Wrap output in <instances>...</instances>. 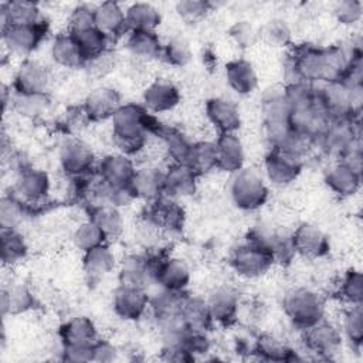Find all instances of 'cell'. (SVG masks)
I'll use <instances>...</instances> for the list:
<instances>
[{"mask_svg":"<svg viewBox=\"0 0 363 363\" xmlns=\"http://www.w3.org/2000/svg\"><path fill=\"white\" fill-rule=\"evenodd\" d=\"M362 10H363V6H362V1L359 0H343L335 6L336 18L346 26L354 24L356 21H359L362 17Z\"/></svg>","mask_w":363,"mask_h":363,"instance_id":"53","label":"cell"},{"mask_svg":"<svg viewBox=\"0 0 363 363\" xmlns=\"http://www.w3.org/2000/svg\"><path fill=\"white\" fill-rule=\"evenodd\" d=\"M150 301L142 286L121 284L113 294V311L118 316L126 320L139 319Z\"/></svg>","mask_w":363,"mask_h":363,"instance_id":"8","label":"cell"},{"mask_svg":"<svg viewBox=\"0 0 363 363\" xmlns=\"http://www.w3.org/2000/svg\"><path fill=\"white\" fill-rule=\"evenodd\" d=\"M95 27V7L88 4L77 6L69 16V33H79Z\"/></svg>","mask_w":363,"mask_h":363,"instance_id":"49","label":"cell"},{"mask_svg":"<svg viewBox=\"0 0 363 363\" xmlns=\"http://www.w3.org/2000/svg\"><path fill=\"white\" fill-rule=\"evenodd\" d=\"M89 220L95 223L108 238H116L123 230V220L115 206L94 204L89 211Z\"/></svg>","mask_w":363,"mask_h":363,"instance_id":"33","label":"cell"},{"mask_svg":"<svg viewBox=\"0 0 363 363\" xmlns=\"http://www.w3.org/2000/svg\"><path fill=\"white\" fill-rule=\"evenodd\" d=\"M62 353H64L62 359L67 362H75V363L91 362L94 360V345L92 346H77V345L64 346Z\"/></svg>","mask_w":363,"mask_h":363,"instance_id":"55","label":"cell"},{"mask_svg":"<svg viewBox=\"0 0 363 363\" xmlns=\"http://www.w3.org/2000/svg\"><path fill=\"white\" fill-rule=\"evenodd\" d=\"M153 265V279L163 288L169 291L184 289L190 281V269L187 264L177 258L155 257L150 258Z\"/></svg>","mask_w":363,"mask_h":363,"instance_id":"6","label":"cell"},{"mask_svg":"<svg viewBox=\"0 0 363 363\" xmlns=\"http://www.w3.org/2000/svg\"><path fill=\"white\" fill-rule=\"evenodd\" d=\"M34 296L24 285H14L9 289H1L0 309L1 315H18L30 311L34 306Z\"/></svg>","mask_w":363,"mask_h":363,"instance_id":"35","label":"cell"},{"mask_svg":"<svg viewBox=\"0 0 363 363\" xmlns=\"http://www.w3.org/2000/svg\"><path fill=\"white\" fill-rule=\"evenodd\" d=\"M121 284L145 286L146 282L153 279V269L149 257L129 255L122 261L119 272Z\"/></svg>","mask_w":363,"mask_h":363,"instance_id":"29","label":"cell"},{"mask_svg":"<svg viewBox=\"0 0 363 363\" xmlns=\"http://www.w3.org/2000/svg\"><path fill=\"white\" fill-rule=\"evenodd\" d=\"M227 81L230 86L238 94H250L257 88L258 78L251 62L245 60H235L225 65Z\"/></svg>","mask_w":363,"mask_h":363,"instance_id":"31","label":"cell"},{"mask_svg":"<svg viewBox=\"0 0 363 363\" xmlns=\"http://www.w3.org/2000/svg\"><path fill=\"white\" fill-rule=\"evenodd\" d=\"M129 189L133 197L153 201L164 193V173L156 167H143L135 172Z\"/></svg>","mask_w":363,"mask_h":363,"instance_id":"16","label":"cell"},{"mask_svg":"<svg viewBox=\"0 0 363 363\" xmlns=\"http://www.w3.org/2000/svg\"><path fill=\"white\" fill-rule=\"evenodd\" d=\"M116 359V349L105 340H96L94 345V360L95 362H112Z\"/></svg>","mask_w":363,"mask_h":363,"instance_id":"57","label":"cell"},{"mask_svg":"<svg viewBox=\"0 0 363 363\" xmlns=\"http://www.w3.org/2000/svg\"><path fill=\"white\" fill-rule=\"evenodd\" d=\"M126 27L132 31H155L160 24V13L149 3H135L126 13Z\"/></svg>","mask_w":363,"mask_h":363,"instance_id":"32","label":"cell"},{"mask_svg":"<svg viewBox=\"0 0 363 363\" xmlns=\"http://www.w3.org/2000/svg\"><path fill=\"white\" fill-rule=\"evenodd\" d=\"M184 210L170 196H160L153 200L149 211L147 221L157 228L169 231H180L184 225Z\"/></svg>","mask_w":363,"mask_h":363,"instance_id":"10","label":"cell"},{"mask_svg":"<svg viewBox=\"0 0 363 363\" xmlns=\"http://www.w3.org/2000/svg\"><path fill=\"white\" fill-rule=\"evenodd\" d=\"M64 346H92L98 340L95 325L85 316H77L64 323L60 329Z\"/></svg>","mask_w":363,"mask_h":363,"instance_id":"22","label":"cell"},{"mask_svg":"<svg viewBox=\"0 0 363 363\" xmlns=\"http://www.w3.org/2000/svg\"><path fill=\"white\" fill-rule=\"evenodd\" d=\"M113 64H115L113 55H112L109 51H105L104 54H101V55H98V57L89 60V61L85 64V67H86V69H88L92 75L101 77V75H105L106 72H109V71L112 69Z\"/></svg>","mask_w":363,"mask_h":363,"instance_id":"54","label":"cell"},{"mask_svg":"<svg viewBox=\"0 0 363 363\" xmlns=\"http://www.w3.org/2000/svg\"><path fill=\"white\" fill-rule=\"evenodd\" d=\"M113 140L126 153L143 147L149 132L159 133L162 125L147 113L146 108L136 104L121 105L112 116Z\"/></svg>","mask_w":363,"mask_h":363,"instance_id":"1","label":"cell"},{"mask_svg":"<svg viewBox=\"0 0 363 363\" xmlns=\"http://www.w3.org/2000/svg\"><path fill=\"white\" fill-rule=\"evenodd\" d=\"M48 102L45 94H17L14 98V108L21 115L37 116L47 109Z\"/></svg>","mask_w":363,"mask_h":363,"instance_id":"45","label":"cell"},{"mask_svg":"<svg viewBox=\"0 0 363 363\" xmlns=\"http://www.w3.org/2000/svg\"><path fill=\"white\" fill-rule=\"evenodd\" d=\"M74 244L77 248L82 250L84 252L105 244L108 237L104 234V231L91 220L86 223H82L74 233Z\"/></svg>","mask_w":363,"mask_h":363,"instance_id":"43","label":"cell"},{"mask_svg":"<svg viewBox=\"0 0 363 363\" xmlns=\"http://www.w3.org/2000/svg\"><path fill=\"white\" fill-rule=\"evenodd\" d=\"M207 303H208L213 322L228 326L235 320L237 311H238V301L235 294L231 289L221 288L216 291L210 296Z\"/></svg>","mask_w":363,"mask_h":363,"instance_id":"28","label":"cell"},{"mask_svg":"<svg viewBox=\"0 0 363 363\" xmlns=\"http://www.w3.org/2000/svg\"><path fill=\"white\" fill-rule=\"evenodd\" d=\"M23 216L21 203L13 197H3L0 204L1 228H14Z\"/></svg>","mask_w":363,"mask_h":363,"instance_id":"51","label":"cell"},{"mask_svg":"<svg viewBox=\"0 0 363 363\" xmlns=\"http://www.w3.org/2000/svg\"><path fill=\"white\" fill-rule=\"evenodd\" d=\"M180 101L179 89L167 81L157 79L150 84L143 92V102L146 109L152 112H164L173 109Z\"/></svg>","mask_w":363,"mask_h":363,"instance_id":"20","label":"cell"},{"mask_svg":"<svg viewBox=\"0 0 363 363\" xmlns=\"http://www.w3.org/2000/svg\"><path fill=\"white\" fill-rule=\"evenodd\" d=\"M196 174L207 173L217 167V147L213 142L191 143L186 163Z\"/></svg>","mask_w":363,"mask_h":363,"instance_id":"37","label":"cell"},{"mask_svg":"<svg viewBox=\"0 0 363 363\" xmlns=\"http://www.w3.org/2000/svg\"><path fill=\"white\" fill-rule=\"evenodd\" d=\"M95 27L108 37L122 33L126 28V17L121 6L115 1H105L95 7Z\"/></svg>","mask_w":363,"mask_h":363,"instance_id":"30","label":"cell"},{"mask_svg":"<svg viewBox=\"0 0 363 363\" xmlns=\"http://www.w3.org/2000/svg\"><path fill=\"white\" fill-rule=\"evenodd\" d=\"M48 31V23L40 20L34 24L3 26V40L6 45L18 54H28L38 47Z\"/></svg>","mask_w":363,"mask_h":363,"instance_id":"5","label":"cell"},{"mask_svg":"<svg viewBox=\"0 0 363 363\" xmlns=\"http://www.w3.org/2000/svg\"><path fill=\"white\" fill-rule=\"evenodd\" d=\"M157 135L163 138V140L166 143V147H167V152L173 157V160L176 163H183L184 164L186 160H187L191 143H189L180 132H177L174 129L164 128V126L160 128Z\"/></svg>","mask_w":363,"mask_h":363,"instance_id":"44","label":"cell"},{"mask_svg":"<svg viewBox=\"0 0 363 363\" xmlns=\"http://www.w3.org/2000/svg\"><path fill=\"white\" fill-rule=\"evenodd\" d=\"M16 189L17 193L26 200H41L48 194L50 190L48 174L43 170L28 167L18 174Z\"/></svg>","mask_w":363,"mask_h":363,"instance_id":"27","label":"cell"},{"mask_svg":"<svg viewBox=\"0 0 363 363\" xmlns=\"http://www.w3.org/2000/svg\"><path fill=\"white\" fill-rule=\"evenodd\" d=\"M135 172L133 163L125 155H108L99 163L101 180L118 189L129 187Z\"/></svg>","mask_w":363,"mask_h":363,"instance_id":"13","label":"cell"},{"mask_svg":"<svg viewBox=\"0 0 363 363\" xmlns=\"http://www.w3.org/2000/svg\"><path fill=\"white\" fill-rule=\"evenodd\" d=\"M228 33L235 44L241 48H250L258 40V31H255V28L248 21H238L233 24Z\"/></svg>","mask_w":363,"mask_h":363,"instance_id":"52","label":"cell"},{"mask_svg":"<svg viewBox=\"0 0 363 363\" xmlns=\"http://www.w3.org/2000/svg\"><path fill=\"white\" fill-rule=\"evenodd\" d=\"M342 295L353 305H362L363 301V277L360 271L349 269L342 281Z\"/></svg>","mask_w":363,"mask_h":363,"instance_id":"48","label":"cell"},{"mask_svg":"<svg viewBox=\"0 0 363 363\" xmlns=\"http://www.w3.org/2000/svg\"><path fill=\"white\" fill-rule=\"evenodd\" d=\"M284 311L295 326L305 330L322 320L323 303L313 291L298 288L285 296Z\"/></svg>","mask_w":363,"mask_h":363,"instance_id":"2","label":"cell"},{"mask_svg":"<svg viewBox=\"0 0 363 363\" xmlns=\"http://www.w3.org/2000/svg\"><path fill=\"white\" fill-rule=\"evenodd\" d=\"M272 262H275L272 254L267 248L251 241H247L234 250L231 257V265L235 272L247 278H254L267 272Z\"/></svg>","mask_w":363,"mask_h":363,"instance_id":"4","label":"cell"},{"mask_svg":"<svg viewBox=\"0 0 363 363\" xmlns=\"http://www.w3.org/2000/svg\"><path fill=\"white\" fill-rule=\"evenodd\" d=\"M197 174L183 163L173 164L164 173V193L170 197H186L196 191Z\"/></svg>","mask_w":363,"mask_h":363,"instance_id":"23","label":"cell"},{"mask_svg":"<svg viewBox=\"0 0 363 363\" xmlns=\"http://www.w3.org/2000/svg\"><path fill=\"white\" fill-rule=\"evenodd\" d=\"M254 349L265 360L292 362L298 359L295 356V352H292L285 343H282L281 340H278L271 335L259 336Z\"/></svg>","mask_w":363,"mask_h":363,"instance_id":"39","label":"cell"},{"mask_svg":"<svg viewBox=\"0 0 363 363\" xmlns=\"http://www.w3.org/2000/svg\"><path fill=\"white\" fill-rule=\"evenodd\" d=\"M180 316H182L183 325L189 330H194V332H206L210 329L213 323V318H211L207 301L199 296L184 298Z\"/></svg>","mask_w":363,"mask_h":363,"instance_id":"26","label":"cell"},{"mask_svg":"<svg viewBox=\"0 0 363 363\" xmlns=\"http://www.w3.org/2000/svg\"><path fill=\"white\" fill-rule=\"evenodd\" d=\"M343 329L354 346H360L363 340V309L362 305H354L352 309H349L345 315L343 320Z\"/></svg>","mask_w":363,"mask_h":363,"instance_id":"47","label":"cell"},{"mask_svg":"<svg viewBox=\"0 0 363 363\" xmlns=\"http://www.w3.org/2000/svg\"><path fill=\"white\" fill-rule=\"evenodd\" d=\"M326 184L339 196L346 197L354 194L360 187V170L340 162L326 173Z\"/></svg>","mask_w":363,"mask_h":363,"instance_id":"24","label":"cell"},{"mask_svg":"<svg viewBox=\"0 0 363 363\" xmlns=\"http://www.w3.org/2000/svg\"><path fill=\"white\" fill-rule=\"evenodd\" d=\"M126 45L133 55L145 60H155L163 52L160 40L155 31H132Z\"/></svg>","mask_w":363,"mask_h":363,"instance_id":"38","label":"cell"},{"mask_svg":"<svg viewBox=\"0 0 363 363\" xmlns=\"http://www.w3.org/2000/svg\"><path fill=\"white\" fill-rule=\"evenodd\" d=\"M92 149L79 139H67L60 149V162L65 173L74 177H82L94 166Z\"/></svg>","mask_w":363,"mask_h":363,"instance_id":"7","label":"cell"},{"mask_svg":"<svg viewBox=\"0 0 363 363\" xmlns=\"http://www.w3.org/2000/svg\"><path fill=\"white\" fill-rule=\"evenodd\" d=\"M302 169L301 157L274 147L265 157V170L269 180L275 184H288L294 182Z\"/></svg>","mask_w":363,"mask_h":363,"instance_id":"9","label":"cell"},{"mask_svg":"<svg viewBox=\"0 0 363 363\" xmlns=\"http://www.w3.org/2000/svg\"><path fill=\"white\" fill-rule=\"evenodd\" d=\"M217 167L237 173L244 164V149L241 140L234 133H221L216 142Z\"/></svg>","mask_w":363,"mask_h":363,"instance_id":"21","label":"cell"},{"mask_svg":"<svg viewBox=\"0 0 363 363\" xmlns=\"http://www.w3.org/2000/svg\"><path fill=\"white\" fill-rule=\"evenodd\" d=\"M303 339L306 347L319 354L335 353L342 343V337L337 329L333 325L322 320L305 329Z\"/></svg>","mask_w":363,"mask_h":363,"instance_id":"17","label":"cell"},{"mask_svg":"<svg viewBox=\"0 0 363 363\" xmlns=\"http://www.w3.org/2000/svg\"><path fill=\"white\" fill-rule=\"evenodd\" d=\"M292 245L295 252L305 258L316 259L329 252L328 237L318 227L303 223L292 234Z\"/></svg>","mask_w":363,"mask_h":363,"instance_id":"11","label":"cell"},{"mask_svg":"<svg viewBox=\"0 0 363 363\" xmlns=\"http://www.w3.org/2000/svg\"><path fill=\"white\" fill-rule=\"evenodd\" d=\"M50 84L48 69L37 61H26L14 79L17 94H45Z\"/></svg>","mask_w":363,"mask_h":363,"instance_id":"14","label":"cell"},{"mask_svg":"<svg viewBox=\"0 0 363 363\" xmlns=\"http://www.w3.org/2000/svg\"><path fill=\"white\" fill-rule=\"evenodd\" d=\"M176 10L182 18L186 21L194 23L204 18L211 10V4L208 1L200 0H183L176 4Z\"/></svg>","mask_w":363,"mask_h":363,"instance_id":"50","label":"cell"},{"mask_svg":"<svg viewBox=\"0 0 363 363\" xmlns=\"http://www.w3.org/2000/svg\"><path fill=\"white\" fill-rule=\"evenodd\" d=\"M231 197L241 210H257L268 199V189L262 177L254 170H238L231 183Z\"/></svg>","mask_w":363,"mask_h":363,"instance_id":"3","label":"cell"},{"mask_svg":"<svg viewBox=\"0 0 363 363\" xmlns=\"http://www.w3.org/2000/svg\"><path fill=\"white\" fill-rule=\"evenodd\" d=\"M206 112L210 122L221 133H234L241 125L238 106L224 98H213L207 101Z\"/></svg>","mask_w":363,"mask_h":363,"instance_id":"15","label":"cell"},{"mask_svg":"<svg viewBox=\"0 0 363 363\" xmlns=\"http://www.w3.org/2000/svg\"><path fill=\"white\" fill-rule=\"evenodd\" d=\"M40 11L33 1H9L1 4L3 26L34 24L40 21Z\"/></svg>","mask_w":363,"mask_h":363,"instance_id":"36","label":"cell"},{"mask_svg":"<svg viewBox=\"0 0 363 363\" xmlns=\"http://www.w3.org/2000/svg\"><path fill=\"white\" fill-rule=\"evenodd\" d=\"M115 267V255L111 252V250L102 244L98 245L84 255V271L88 278L91 279H99Z\"/></svg>","mask_w":363,"mask_h":363,"instance_id":"34","label":"cell"},{"mask_svg":"<svg viewBox=\"0 0 363 363\" xmlns=\"http://www.w3.org/2000/svg\"><path fill=\"white\" fill-rule=\"evenodd\" d=\"M121 108V96L113 88L101 86L94 89L84 102L85 116L91 121H105L112 118Z\"/></svg>","mask_w":363,"mask_h":363,"instance_id":"12","label":"cell"},{"mask_svg":"<svg viewBox=\"0 0 363 363\" xmlns=\"http://www.w3.org/2000/svg\"><path fill=\"white\" fill-rule=\"evenodd\" d=\"M51 54L57 64L67 68H79L86 64V58L84 57L79 44L71 33L55 37Z\"/></svg>","mask_w":363,"mask_h":363,"instance_id":"25","label":"cell"},{"mask_svg":"<svg viewBox=\"0 0 363 363\" xmlns=\"http://www.w3.org/2000/svg\"><path fill=\"white\" fill-rule=\"evenodd\" d=\"M183 302L184 296H182L180 291L163 289L160 294H156V296L150 301V306L156 319L164 328L176 323H183L180 316Z\"/></svg>","mask_w":363,"mask_h":363,"instance_id":"18","label":"cell"},{"mask_svg":"<svg viewBox=\"0 0 363 363\" xmlns=\"http://www.w3.org/2000/svg\"><path fill=\"white\" fill-rule=\"evenodd\" d=\"M163 357L170 362H193L194 354L184 349L182 345H166L163 349Z\"/></svg>","mask_w":363,"mask_h":363,"instance_id":"56","label":"cell"},{"mask_svg":"<svg viewBox=\"0 0 363 363\" xmlns=\"http://www.w3.org/2000/svg\"><path fill=\"white\" fill-rule=\"evenodd\" d=\"M320 136L329 152L343 155L352 145H354L353 119H332Z\"/></svg>","mask_w":363,"mask_h":363,"instance_id":"19","label":"cell"},{"mask_svg":"<svg viewBox=\"0 0 363 363\" xmlns=\"http://www.w3.org/2000/svg\"><path fill=\"white\" fill-rule=\"evenodd\" d=\"M258 38L269 47H285L291 43V30L284 20L272 18L261 26Z\"/></svg>","mask_w":363,"mask_h":363,"instance_id":"42","label":"cell"},{"mask_svg":"<svg viewBox=\"0 0 363 363\" xmlns=\"http://www.w3.org/2000/svg\"><path fill=\"white\" fill-rule=\"evenodd\" d=\"M1 261L4 264H16L27 254L24 237L14 228H1Z\"/></svg>","mask_w":363,"mask_h":363,"instance_id":"41","label":"cell"},{"mask_svg":"<svg viewBox=\"0 0 363 363\" xmlns=\"http://www.w3.org/2000/svg\"><path fill=\"white\" fill-rule=\"evenodd\" d=\"M71 34L78 41L81 51H82L84 57L86 58V62L92 58L104 54L105 51H108L109 37L105 35L102 31H99L96 27L85 30V31H79V33H71Z\"/></svg>","mask_w":363,"mask_h":363,"instance_id":"40","label":"cell"},{"mask_svg":"<svg viewBox=\"0 0 363 363\" xmlns=\"http://www.w3.org/2000/svg\"><path fill=\"white\" fill-rule=\"evenodd\" d=\"M163 55L169 64L183 67L191 60V50L184 38L174 37L163 48Z\"/></svg>","mask_w":363,"mask_h":363,"instance_id":"46","label":"cell"}]
</instances>
